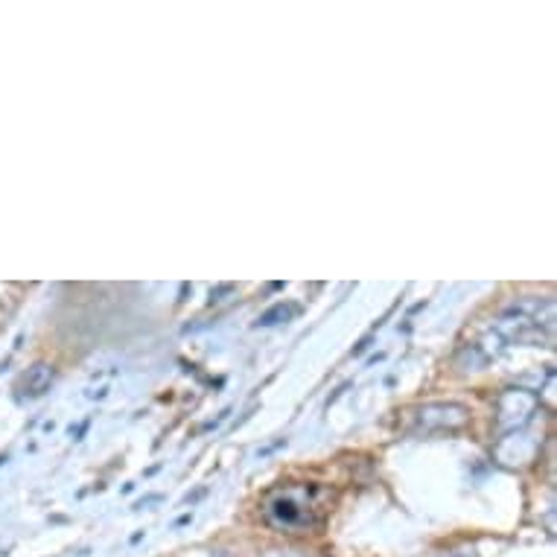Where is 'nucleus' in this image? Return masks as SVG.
<instances>
[{"mask_svg": "<svg viewBox=\"0 0 557 557\" xmlns=\"http://www.w3.org/2000/svg\"><path fill=\"white\" fill-rule=\"evenodd\" d=\"M55 383V368L47 366V362H36V366H29L24 374H21L18 385H15V392H18L21 400H38V397H45Z\"/></svg>", "mask_w": 557, "mask_h": 557, "instance_id": "nucleus-5", "label": "nucleus"}, {"mask_svg": "<svg viewBox=\"0 0 557 557\" xmlns=\"http://www.w3.org/2000/svg\"><path fill=\"white\" fill-rule=\"evenodd\" d=\"M540 400L537 394L525 392V388H511L499 397V430L511 432L520 430L531 421V414L537 411Z\"/></svg>", "mask_w": 557, "mask_h": 557, "instance_id": "nucleus-4", "label": "nucleus"}, {"mask_svg": "<svg viewBox=\"0 0 557 557\" xmlns=\"http://www.w3.org/2000/svg\"><path fill=\"white\" fill-rule=\"evenodd\" d=\"M438 557H475V552H447V555H438Z\"/></svg>", "mask_w": 557, "mask_h": 557, "instance_id": "nucleus-8", "label": "nucleus"}, {"mask_svg": "<svg viewBox=\"0 0 557 557\" xmlns=\"http://www.w3.org/2000/svg\"><path fill=\"white\" fill-rule=\"evenodd\" d=\"M265 557H315V555H307V552H289V548H284V552H265Z\"/></svg>", "mask_w": 557, "mask_h": 557, "instance_id": "nucleus-7", "label": "nucleus"}, {"mask_svg": "<svg viewBox=\"0 0 557 557\" xmlns=\"http://www.w3.org/2000/svg\"><path fill=\"white\" fill-rule=\"evenodd\" d=\"M414 421L426 432L461 430L470 421V411L461 403H423L421 409L414 411Z\"/></svg>", "mask_w": 557, "mask_h": 557, "instance_id": "nucleus-3", "label": "nucleus"}, {"mask_svg": "<svg viewBox=\"0 0 557 557\" xmlns=\"http://www.w3.org/2000/svg\"><path fill=\"white\" fill-rule=\"evenodd\" d=\"M494 333L508 345H552L555 338V301L520 298L496 319Z\"/></svg>", "mask_w": 557, "mask_h": 557, "instance_id": "nucleus-1", "label": "nucleus"}, {"mask_svg": "<svg viewBox=\"0 0 557 557\" xmlns=\"http://www.w3.org/2000/svg\"><path fill=\"white\" fill-rule=\"evenodd\" d=\"M321 491L315 484H289L265 499V520L284 534H304L321 522Z\"/></svg>", "mask_w": 557, "mask_h": 557, "instance_id": "nucleus-2", "label": "nucleus"}, {"mask_svg": "<svg viewBox=\"0 0 557 557\" xmlns=\"http://www.w3.org/2000/svg\"><path fill=\"white\" fill-rule=\"evenodd\" d=\"M301 315V307L293 301H277L274 307H269V310L257 319V327H274V324H286V321H295Z\"/></svg>", "mask_w": 557, "mask_h": 557, "instance_id": "nucleus-6", "label": "nucleus"}]
</instances>
